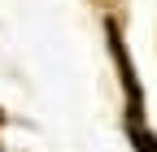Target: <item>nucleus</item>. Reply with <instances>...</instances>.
<instances>
[{
	"label": "nucleus",
	"mask_w": 157,
	"mask_h": 152,
	"mask_svg": "<svg viewBox=\"0 0 157 152\" xmlns=\"http://www.w3.org/2000/svg\"><path fill=\"white\" fill-rule=\"evenodd\" d=\"M105 35H109V52L118 61V78H122V91H127V113H131V122H140L144 96H140V78H135V65L127 56V44H122V35H118V22H105Z\"/></svg>",
	"instance_id": "f257e3e1"
},
{
	"label": "nucleus",
	"mask_w": 157,
	"mask_h": 152,
	"mask_svg": "<svg viewBox=\"0 0 157 152\" xmlns=\"http://www.w3.org/2000/svg\"><path fill=\"white\" fill-rule=\"evenodd\" d=\"M127 139H131L135 152H157V135H153V130H144L140 122H127Z\"/></svg>",
	"instance_id": "f03ea898"
},
{
	"label": "nucleus",
	"mask_w": 157,
	"mask_h": 152,
	"mask_svg": "<svg viewBox=\"0 0 157 152\" xmlns=\"http://www.w3.org/2000/svg\"><path fill=\"white\" fill-rule=\"evenodd\" d=\"M0 122H5V113H0Z\"/></svg>",
	"instance_id": "7ed1b4c3"
}]
</instances>
